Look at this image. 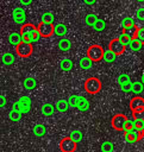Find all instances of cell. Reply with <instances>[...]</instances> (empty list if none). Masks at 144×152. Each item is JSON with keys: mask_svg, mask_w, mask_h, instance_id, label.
<instances>
[{"mask_svg": "<svg viewBox=\"0 0 144 152\" xmlns=\"http://www.w3.org/2000/svg\"><path fill=\"white\" fill-rule=\"evenodd\" d=\"M93 28L95 30V31H98V32H101V31H104L105 28H106V21L104 20V19H98L96 21H95V24L93 25Z\"/></svg>", "mask_w": 144, "mask_h": 152, "instance_id": "cell-33", "label": "cell"}, {"mask_svg": "<svg viewBox=\"0 0 144 152\" xmlns=\"http://www.w3.org/2000/svg\"><path fill=\"white\" fill-rule=\"evenodd\" d=\"M120 87V89H121V91H124V93H130V91H132V82L130 81V82H126V83H124V84H121V86H119Z\"/></svg>", "mask_w": 144, "mask_h": 152, "instance_id": "cell-39", "label": "cell"}, {"mask_svg": "<svg viewBox=\"0 0 144 152\" xmlns=\"http://www.w3.org/2000/svg\"><path fill=\"white\" fill-rule=\"evenodd\" d=\"M58 147L61 150V152H75L77 148V142H75L69 135L64 137L61 139Z\"/></svg>", "mask_w": 144, "mask_h": 152, "instance_id": "cell-4", "label": "cell"}, {"mask_svg": "<svg viewBox=\"0 0 144 152\" xmlns=\"http://www.w3.org/2000/svg\"><path fill=\"white\" fill-rule=\"evenodd\" d=\"M18 101H19V103L21 104L23 114L29 113V112H30V109H31V104H32L31 99H30L29 96H21V97H19V99H18Z\"/></svg>", "mask_w": 144, "mask_h": 152, "instance_id": "cell-12", "label": "cell"}, {"mask_svg": "<svg viewBox=\"0 0 144 152\" xmlns=\"http://www.w3.org/2000/svg\"><path fill=\"white\" fill-rule=\"evenodd\" d=\"M60 68L62 71H70L73 69V61L69 58H63L60 62Z\"/></svg>", "mask_w": 144, "mask_h": 152, "instance_id": "cell-24", "label": "cell"}, {"mask_svg": "<svg viewBox=\"0 0 144 152\" xmlns=\"http://www.w3.org/2000/svg\"><path fill=\"white\" fill-rule=\"evenodd\" d=\"M136 18L140 21H144V7H139L136 10Z\"/></svg>", "mask_w": 144, "mask_h": 152, "instance_id": "cell-42", "label": "cell"}, {"mask_svg": "<svg viewBox=\"0 0 144 152\" xmlns=\"http://www.w3.org/2000/svg\"><path fill=\"white\" fill-rule=\"evenodd\" d=\"M19 2L23 5V6H30L32 4V0H19Z\"/></svg>", "mask_w": 144, "mask_h": 152, "instance_id": "cell-46", "label": "cell"}, {"mask_svg": "<svg viewBox=\"0 0 144 152\" xmlns=\"http://www.w3.org/2000/svg\"><path fill=\"white\" fill-rule=\"evenodd\" d=\"M100 150H101V152H113L114 151V145H113V142L107 140V141H104L101 144Z\"/></svg>", "mask_w": 144, "mask_h": 152, "instance_id": "cell-32", "label": "cell"}, {"mask_svg": "<svg viewBox=\"0 0 144 152\" xmlns=\"http://www.w3.org/2000/svg\"><path fill=\"white\" fill-rule=\"evenodd\" d=\"M23 42V37L20 34V32H12L8 34V43L13 46H17L19 43Z\"/></svg>", "mask_w": 144, "mask_h": 152, "instance_id": "cell-16", "label": "cell"}, {"mask_svg": "<svg viewBox=\"0 0 144 152\" xmlns=\"http://www.w3.org/2000/svg\"><path fill=\"white\" fill-rule=\"evenodd\" d=\"M118 38H119V40H120V42H121L124 45L129 46V44H130V40H131V38H130V37H127L126 34H124V33L121 32V34H120Z\"/></svg>", "mask_w": 144, "mask_h": 152, "instance_id": "cell-43", "label": "cell"}, {"mask_svg": "<svg viewBox=\"0 0 144 152\" xmlns=\"http://www.w3.org/2000/svg\"><path fill=\"white\" fill-rule=\"evenodd\" d=\"M36 30H37V27H36L33 24H31V23H25L24 25H21L19 32H20V34H21V37H23V40L30 43V38H31L32 33H33Z\"/></svg>", "mask_w": 144, "mask_h": 152, "instance_id": "cell-6", "label": "cell"}, {"mask_svg": "<svg viewBox=\"0 0 144 152\" xmlns=\"http://www.w3.org/2000/svg\"><path fill=\"white\" fill-rule=\"evenodd\" d=\"M130 81H131L130 76H129L127 74H125V72L118 75V77H117V83H118L119 86H121V84H124V83H126V82H130Z\"/></svg>", "mask_w": 144, "mask_h": 152, "instance_id": "cell-34", "label": "cell"}, {"mask_svg": "<svg viewBox=\"0 0 144 152\" xmlns=\"http://www.w3.org/2000/svg\"><path fill=\"white\" fill-rule=\"evenodd\" d=\"M32 133H33V135L40 138V137L45 135V133H46V128H45V126L42 125V124H36V125L33 126V128H32Z\"/></svg>", "mask_w": 144, "mask_h": 152, "instance_id": "cell-22", "label": "cell"}, {"mask_svg": "<svg viewBox=\"0 0 144 152\" xmlns=\"http://www.w3.org/2000/svg\"><path fill=\"white\" fill-rule=\"evenodd\" d=\"M40 38H42V34L39 33L38 28H37V30H36V31L32 33V36H31V38H30V43H32V44H33V43H37V42H38Z\"/></svg>", "mask_w": 144, "mask_h": 152, "instance_id": "cell-38", "label": "cell"}, {"mask_svg": "<svg viewBox=\"0 0 144 152\" xmlns=\"http://www.w3.org/2000/svg\"><path fill=\"white\" fill-rule=\"evenodd\" d=\"M98 19H99V18H98V15H96L95 13H88V14L84 17V23H86L87 26L93 27V25L95 24V21H96Z\"/></svg>", "mask_w": 144, "mask_h": 152, "instance_id": "cell-28", "label": "cell"}, {"mask_svg": "<svg viewBox=\"0 0 144 152\" xmlns=\"http://www.w3.org/2000/svg\"><path fill=\"white\" fill-rule=\"evenodd\" d=\"M129 48L132 50V51H134V52H138V51H140V49L143 48V44L137 39V38H132L131 40H130V44H129Z\"/></svg>", "mask_w": 144, "mask_h": 152, "instance_id": "cell-27", "label": "cell"}, {"mask_svg": "<svg viewBox=\"0 0 144 152\" xmlns=\"http://www.w3.org/2000/svg\"><path fill=\"white\" fill-rule=\"evenodd\" d=\"M143 28H144V26H143Z\"/></svg>", "mask_w": 144, "mask_h": 152, "instance_id": "cell-51", "label": "cell"}, {"mask_svg": "<svg viewBox=\"0 0 144 152\" xmlns=\"http://www.w3.org/2000/svg\"><path fill=\"white\" fill-rule=\"evenodd\" d=\"M83 2L86 5H94L96 2V0H83Z\"/></svg>", "mask_w": 144, "mask_h": 152, "instance_id": "cell-47", "label": "cell"}, {"mask_svg": "<svg viewBox=\"0 0 144 152\" xmlns=\"http://www.w3.org/2000/svg\"><path fill=\"white\" fill-rule=\"evenodd\" d=\"M137 30H138V26L136 24L133 25H130V26H126V27H123V33L126 34L127 37H130L131 39L136 37V33H137Z\"/></svg>", "mask_w": 144, "mask_h": 152, "instance_id": "cell-18", "label": "cell"}, {"mask_svg": "<svg viewBox=\"0 0 144 152\" xmlns=\"http://www.w3.org/2000/svg\"><path fill=\"white\" fill-rule=\"evenodd\" d=\"M133 24H134V20H133L132 17H125L121 20V27H126V26H130V25H133Z\"/></svg>", "mask_w": 144, "mask_h": 152, "instance_id": "cell-36", "label": "cell"}, {"mask_svg": "<svg viewBox=\"0 0 144 152\" xmlns=\"http://www.w3.org/2000/svg\"><path fill=\"white\" fill-rule=\"evenodd\" d=\"M68 32V27L67 25H64L63 23H58L56 25H54V33L58 37H64Z\"/></svg>", "mask_w": 144, "mask_h": 152, "instance_id": "cell-13", "label": "cell"}, {"mask_svg": "<svg viewBox=\"0 0 144 152\" xmlns=\"http://www.w3.org/2000/svg\"><path fill=\"white\" fill-rule=\"evenodd\" d=\"M143 137H144V131H138V129L124 131V139L127 144H134L138 140L143 139Z\"/></svg>", "mask_w": 144, "mask_h": 152, "instance_id": "cell-5", "label": "cell"}, {"mask_svg": "<svg viewBox=\"0 0 144 152\" xmlns=\"http://www.w3.org/2000/svg\"><path fill=\"white\" fill-rule=\"evenodd\" d=\"M69 102L68 100H64V99H61V100H57V102L55 103V108L57 112L60 113H65L68 109H69Z\"/></svg>", "mask_w": 144, "mask_h": 152, "instance_id": "cell-15", "label": "cell"}, {"mask_svg": "<svg viewBox=\"0 0 144 152\" xmlns=\"http://www.w3.org/2000/svg\"><path fill=\"white\" fill-rule=\"evenodd\" d=\"M12 109H14V110H18V112L23 113V108H21V104L19 103V101H15V102L12 104Z\"/></svg>", "mask_w": 144, "mask_h": 152, "instance_id": "cell-45", "label": "cell"}, {"mask_svg": "<svg viewBox=\"0 0 144 152\" xmlns=\"http://www.w3.org/2000/svg\"><path fill=\"white\" fill-rule=\"evenodd\" d=\"M5 104H6V97H5V95H1V107H5Z\"/></svg>", "mask_w": 144, "mask_h": 152, "instance_id": "cell-48", "label": "cell"}, {"mask_svg": "<svg viewBox=\"0 0 144 152\" xmlns=\"http://www.w3.org/2000/svg\"><path fill=\"white\" fill-rule=\"evenodd\" d=\"M108 49L112 50L114 53H117V55L119 56V55H121V53L125 52L126 45H124V44L119 40V38H114V39L109 40V43H108Z\"/></svg>", "mask_w": 144, "mask_h": 152, "instance_id": "cell-9", "label": "cell"}, {"mask_svg": "<svg viewBox=\"0 0 144 152\" xmlns=\"http://www.w3.org/2000/svg\"><path fill=\"white\" fill-rule=\"evenodd\" d=\"M79 99H80L79 95H70L69 99H68L69 106H70V107H76V106H77V102H79Z\"/></svg>", "mask_w": 144, "mask_h": 152, "instance_id": "cell-37", "label": "cell"}, {"mask_svg": "<svg viewBox=\"0 0 144 152\" xmlns=\"http://www.w3.org/2000/svg\"><path fill=\"white\" fill-rule=\"evenodd\" d=\"M54 20H55V17H54L52 12H44L40 17V21H43V23L54 24Z\"/></svg>", "mask_w": 144, "mask_h": 152, "instance_id": "cell-30", "label": "cell"}, {"mask_svg": "<svg viewBox=\"0 0 144 152\" xmlns=\"http://www.w3.org/2000/svg\"><path fill=\"white\" fill-rule=\"evenodd\" d=\"M57 46H58V49H60L61 51L67 52V51H69V50L71 49V42H70V39L65 38V37H62V38L58 40Z\"/></svg>", "mask_w": 144, "mask_h": 152, "instance_id": "cell-14", "label": "cell"}, {"mask_svg": "<svg viewBox=\"0 0 144 152\" xmlns=\"http://www.w3.org/2000/svg\"><path fill=\"white\" fill-rule=\"evenodd\" d=\"M14 51L19 57H30L32 51H33V46L32 43H27V42H21L19 43L17 46H14Z\"/></svg>", "mask_w": 144, "mask_h": 152, "instance_id": "cell-3", "label": "cell"}, {"mask_svg": "<svg viewBox=\"0 0 144 152\" xmlns=\"http://www.w3.org/2000/svg\"><path fill=\"white\" fill-rule=\"evenodd\" d=\"M134 120V129L138 131H144V120Z\"/></svg>", "mask_w": 144, "mask_h": 152, "instance_id": "cell-44", "label": "cell"}, {"mask_svg": "<svg viewBox=\"0 0 144 152\" xmlns=\"http://www.w3.org/2000/svg\"><path fill=\"white\" fill-rule=\"evenodd\" d=\"M89 101L86 99V97H83V96H80V99H79V102H77V106H76V108L80 110V112H87L88 109H89Z\"/></svg>", "mask_w": 144, "mask_h": 152, "instance_id": "cell-21", "label": "cell"}, {"mask_svg": "<svg viewBox=\"0 0 144 152\" xmlns=\"http://www.w3.org/2000/svg\"><path fill=\"white\" fill-rule=\"evenodd\" d=\"M14 61H15V57L11 52H4L1 56V62L4 65H12L14 63Z\"/></svg>", "mask_w": 144, "mask_h": 152, "instance_id": "cell-20", "label": "cell"}, {"mask_svg": "<svg viewBox=\"0 0 144 152\" xmlns=\"http://www.w3.org/2000/svg\"><path fill=\"white\" fill-rule=\"evenodd\" d=\"M55 109H56V108H55L54 104H51V103H44V104L42 106V108H40V112H42V114H43L44 116H50V115L54 114Z\"/></svg>", "mask_w": 144, "mask_h": 152, "instance_id": "cell-23", "label": "cell"}, {"mask_svg": "<svg viewBox=\"0 0 144 152\" xmlns=\"http://www.w3.org/2000/svg\"><path fill=\"white\" fill-rule=\"evenodd\" d=\"M12 18H13V21L17 24V25H24L26 23V13H25V10L23 7H15L13 8L12 11Z\"/></svg>", "mask_w": 144, "mask_h": 152, "instance_id": "cell-7", "label": "cell"}, {"mask_svg": "<svg viewBox=\"0 0 144 152\" xmlns=\"http://www.w3.org/2000/svg\"><path fill=\"white\" fill-rule=\"evenodd\" d=\"M37 28H38L39 33L42 34V37H44V38H49L54 34V24L40 21L37 26Z\"/></svg>", "mask_w": 144, "mask_h": 152, "instance_id": "cell-10", "label": "cell"}, {"mask_svg": "<svg viewBox=\"0 0 144 152\" xmlns=\"http://www.w3.org/2000/svg\"><path fill=\"white\" fill-rule=\"evenodd\" d=\"M104 49L99 44H93L87 49V56L93 61V62H100L104 56Z\"/></svg>", "mask_w": 144, "mask_h": 152, "instance_id": "cell-2", "label": "cell"}, {"mask_svg": "<svg viewBox=\"0 0 144 152\" xmlns=\"http://www.w3.org/2000/svg\"><path fill=\"white\" fill-rule=\"evenodd\" d=\"M130 109L131 110L144 109V97H142L140 95H134L130 101Z\"/></svg>", "mask_w": 144, "mask_h": 152, "instance_id": "cell-11", "label": "cell"}, {"mask_svg": "<svg viewBox=\"0 0 144 152\" xmlns=\"http://www.w3.org/2000/svg\"><path fill=\"white\" fill-rule=\"evenodd\" d=\"M23 86H24V88L26 90H33L36 88V86H37V82H36V80L33 77H26L24 80V82H23Z\"/></svg>", "mask_w": 144, "mask_h": 152, "instance_id": "cell-25", "label": "cell"}, {"mask_svg": "<svg viewBox=\"0 0 144 152\" xmlns=\"http://www.w3.org/2000/svg\"><path fill=\"white\" fill-rule=\"evenodd\" d=\"M134 38H137L143 45H144V28L142 27H138V30H137V33H136V37Z\"/></svg>", "mask_w": 144, "mask_h": 152, "instance_id": "cell-40", "label": "cell"}, {"mask_svg": "<svg viewBox=\"0 0 144 152\" xmlns=\"http://www.w3.org/2000/svg\"><path fill=\"white\" fill-rule=\"evenodd\" d=\"M117 57H118V55H117V53H114L112 50L107 49V50H105V51H104L102 61H105L106 63H113V62L117 59Z\"/></svg>", "mask_w": 144, "mask_h": 152, "instance_id": "cell-19", "label": "cell"}, {"mask_svg": "<svg viewBox=\"0 0 144 152\" xmlns=\"http://www.w3.org/2000/svg\"><path fill=\"white\" fill-rule=\"evenodd\" d=\"M144 90V84L142 83V81H136L132 82V93L134 95H140Z\"/></svg>", "mask_w": 144, "mask_h": 152, "instance_id": "cell-26", "label": "cell"}, {"mask_svg": "<svg viewBox=\"0 0 144 152\" xmlns=\"http://www.w3.org/2000/svg\"><path fill=\"white\" fill-rule=\"evenodd\" d=\"M132 129H134V120L127 118V121H126V124H125L124 131H132ZM124 131H123V132H124Z\"/></svg>", "mask_w": 144, "mask_h": 152, "instance_id": "cell-41", "label": "cell"}, {"mask_svg": "<svg viewBox=\"0 0 144 152\" xmlns=\"http://www.w3.org/2000/svg\"><path fill=\"white\" fill-rule=\"evenodd\" d=\"M93 65V61L86 55L84 57H82L80 61H79V66L82 69V70H89Z\"/></svg>", "mask_w": 144, "mask_h": 152, "instance_id": "cell-17", "label": "cell"}, {"mask_svg": "<svg viewBox=\"0 0 144 152\" xmlns=\"http://www.w3.org/2000/svg\"><path fill=\"white\" fill-rule=\"evenodd\" d=\"M21 115H23V113L18 112V110H14V109H11L10 113H8V119L13 122H18V121L21 120Z\"/></svg>", "mask_w": 144, "mask_h": 152, "instance_id": "cell-29", "label": "cell"}, {"mask_svg": "<svg viewBox=\"0 0 144 152\" xmlns=\"http://www.w3.org/2000/svg\"><path fill=\"white\" fill-rule=\"evenodd\" d=\"M83 88L84 90L88 93V94H98L100 90H101V81L98 78V77H94V76H90L88 77L84 83H83Z\"/></svg>", "mask_w": 144, "mask_h": 152, "instance_id": "cell-1", "label": "cell"}, {"mask_svg": "<svg viewBox=\"0 0 144 152\" xmlns=\"http://www.w3.org/2000/svg\"><path fill=\"white\" fill-rule=\"evenodd\" d=\"M132 116L136 120H144V109L132 110Z\"/></svg>", "mask_w": 144, "mask_h": 152, "instance_id": "cell-35", "label": "cell"}, {"mask_svg": "<svg viewBox=\"0 0 144 152\" xmlns=\"http://www.w3.org/2000/svg\"><path fill=\"white\" fill-rule=\"evenodd\" d=\"M136 1H138V2H143L144 0H136Z\"/></svg>", "mask_w": 144, "mask_h": 152, "instance_id": "cell-50", "label": "cell"}, {"mask_svg": "<svg viewBox=\"0 0 144 152\" xmlns=\"http://www.w3.org/2000/svg\"><path fill=\"white\" fill-rule=\"evenodd\" d=\"M140 81H142V83H143V84H144V74H143V75H142V77H140Z\"/></svg>", "mask_w": 144, "mask_h": 152, "instance_id": "cell-49", "label": "cell"}, {"mask_svg": "<svg viewBox=\"0 0 144 152\" xmlns=\"http://www.w3.org/2000/svg\"><path fill=\"white\" fill-rule=\"evenodd\" d=\"M69 137L75 141V142H80L82 140V132L80 129H73L70 133H69Z\"/></svg>", "mask_w": 144, "mask_h": 152, "instance_id": "cell-31", "label": "cell"}, {"mask_svg": "<svg viewBox=\"0 0 144 152\" xmlns=\"http://www.w3.org/2000/svg\"><path fill=\"white\" fill-rule=\"evenodd\" d=\"M127 118L124 114H115L111 120V125L115 131H124Z\"/></svg>", "mask_w": 144, "mask_h": 152, "instance_id": "cell-8", "label": "cell"}]
</instances>
